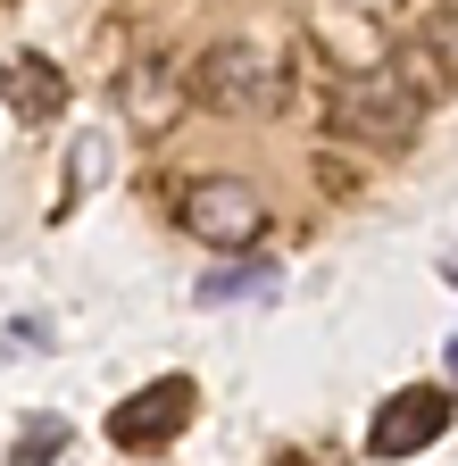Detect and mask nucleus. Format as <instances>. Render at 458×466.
<instances>
[{"mask_svg": "<svg viewBox=\"0 0 458 466\" xmlns=\"http://www.w3.org/2000/svg\"><path fill=\"white\" fill-rule=\"evenodd\" d=\"M442 283H458V258H450V267H442Z\"/></svg>", "mask_w": 458, "mask_h": 466, "instance_id": "12", "label": "nucleus"}, {"mask_svg": "<svg viewBox=\"0 0 458 466\" xmlns=\"http://www.w3.org/2000/svg\"><path fill=\"white\" fill-rule=\"evenodd\" d=\"M59 450H67V425H59V417H34V425H25V441L9 450V466H50Z\"/></svg>", "mask_w": 458, "mask_h": 466, "instance_id": "9", "label": "nucleus"}, {"mask_svg": "<svg viewBox=\"0 0 458 466\" xmlns=\"http://www.w3.org/2000/svg\"><path fill=\"white\" fill-rule=\"evenodd\" d=\"M184 100H192V84H176L158 58L126 76V108H134V126H150V134H158V126H176V108H184Z\"/></svg>", "mask_w": 458, "mask_h": 466, "instance_id": "7", "label": "nucleus"}, {"mask_svg": "<svg viewBox=\"0 0 458 466\" xmlns=\"http://www.w3.org/2000/svg\"><path fill=\"white\" fill-rule=\"evenodd\" d=\"M450 367H458V333H450Z\"/></svg>", "mask_w": 458, "mask_h": 466, "instance_id": "13", "label": "nucleus"}, {"mask_svg": "<svg viewBox=\"0 0 458 466\" xmlns=\"http://www.w3.org/2000/svg\"><path fill=\"white\" fill-rule=\"evenodd\" d=\"M9 350H50V325H42V317H25V325H9Z\"/></svg>", "mask_w": 458, "mask_h": 466, "instance_id": "11", "label": "nucleus"}, {"mask_svg": "<svg viewBox=\"0 0 458 466\" xmlns=\"http://www.w3.org/2000/svg\"><path fill=\"white\" fill-rule=\"evenodd\" d=\"M417 58H425L442 84H458V9H433V17L417 25Z\"/></svg>", "mask_w": 458, "mask_h": 466, "instance_id": "8", "label": "nucleus"}, {"mask_svg": "<svg viewBox=\"0 0 458 466\" xmlns=\"http://www.w3.org/2000/svg\"><path fill=\"white\" fill-rule=\"evenodd\" d=\"M267 275H275V267H234V275H209V283H200V300L217 309V300H242V291H267Z\"/></svg>", "mask_w": 458, "mask_h": 466, "instance_id": "10", "label": "nucleus"}, {"mask_svg": "<svg viewBox=\"0 0 458 466\" xmlns=\"http://www.w3.org/2000/svg\"><path fill=\"white\" fill-rule=\"evenodd\" d=\"M184 225L200 233L209 250H250L259 233H267V200L250 184H234V175H209V184L184 192Z\"/></svg>", "mask_w": 458, "mask_h": 466, "instance_id": "3", "label": "nucleus"}, {"mask_svg": "<svg viewBox=\"0 0 458 466\" xmlns=\"http://www.w3.org/2000/svg\"><path fill=\"white\" fill-rule=\"evenodd\" d=\"M442 433H450V391L425 383V391H392V400L375 408L367 450H375V458H417V450H433Z\"/></svg>", "mask_w": 458, "mask_h": 466, "instance_id": "4", "label": "nucleus"}, {"mask_svg": "<svg viewBox=\"0 0 458 466\" xmlns=\"http://www.w3.org/2000/svg\"><path fill=\"white\" fill-rule=\"evenodd\" d=\"M192 100H209V108H283V100H292V76H283L259 42L234 34V42H209V50H200Z\"/></svg>", "mask_w": 458, "mask_h": 466, "instance_id": "2", "label": "nucleus"}, {"mask_svg": "<svg viewBox=\"0 0 458 466\" xmlns=\"http://www.w3.org/2000/svg\"><path fill=\"white\" fill-rule=\"evenodd\" d=\"M333 126L351 134V142H375V150H409L417 126H425V100L409 76H392V67H359V76H341L333 84Z\"/></svg>", "mask_w": 458, "mask_h": 466, "instance_id": "1", "label": "nucleus"}, {"mask_svg": "<svg viewBox=\"0 0 458 466\" xmlns=\"http://www.w3.org/2000/svg\"><path fill=\"white\" fill-rule=\"evenodd\" d=\"M0 100H9V108L25 116V126H50V116L67 108V76L50 67L42 50H17L9 67H0Z\"/></svg>", "mask_w": 458, "mask_h": 466, "instance_id": "6", "label": "nucleus"}, {"mask_svg": "<svg viewBox=\"0 0 458 466\" xmlns=\"http://www.w3.org/2000/svg\"><path fill=\"white\" fill-rule=\"evenodd\" d=\"M192 375H158L150 391H134L117 417H108V433H117V450H158V441H176L192 425Z\"/></svg>", "mask_w": 458, "mask_h": 466, "instance_id": "5", "label": "nucleus"}]
</instances>
